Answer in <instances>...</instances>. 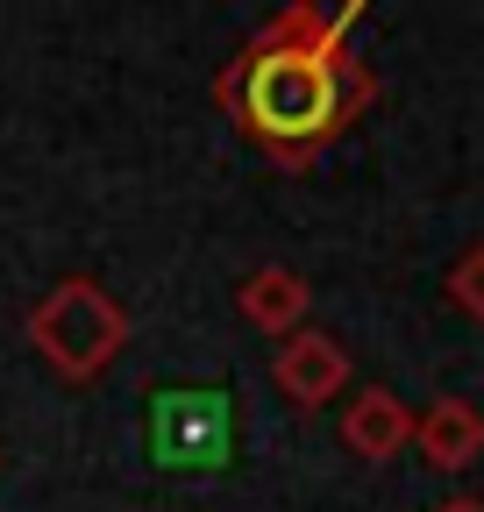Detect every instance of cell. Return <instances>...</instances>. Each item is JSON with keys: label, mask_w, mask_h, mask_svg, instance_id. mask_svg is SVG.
Here are the masks:
<instances>
[{"label": "cell", "mask_w": 484, "mask_h": 512, "mask_svg": "<svg viewBox=\"0 0 484 512\" xmlns=\"http://www.w3.org/2000/svg\"><path fill=\"white\" fill-rule=\"evenodd\" d=\"M356 15H363L356 0H342V8L292 0L221 64L214 79L221 114L278 171H314L378 100V72L349 50Z\"/></svg>", "instance_id": "obj_1"}, {"label": "cell", "mask_w": 484, "mask_h": 512, "mask_svg": "<svg viewBox=\"0 0 484 512\" xmlns=\"http://www.w3.org/2000/svg\"><path fill=\"white\" fill-rule=\"evenodd\" d=\"M22 335H29V349L65 377V384H93L121 356V342H129V313H121L93 278H57L29 306Z\"/></svg>", "instance_id": "obj_2"}, {"label": "cell", "mask_w": 484, "mask_h": 512, "mask_svg": "<svg viewBox=\"0 0 484 512\" xmlns=\"http://www.w3.org/2000/svg\"><path fill=\"white\" fill-rule=\"evenodd\" d=\"M150 441L171 470H214L228 463V399L221 392H157Z\"/></svg>", "instance_id": "obj_3"}, {"label": "cell", "mask_w": 484, "mask_h": 512, "mask_svg": "<svg viewBox=\"0 0 484 512\" xmlns=\"http://www.w3.org/2000/svg\"><path fill=\"white\" fill-rule=\"evenodd\" d=\"M271 377H278V392H285L299 413H321L328 399L349 392V349H342L335 335H321V328H299V335L278 342Z\"/></svg>", "instance_id": "obj_4"}, {"label": "cell", "mask_w": 484, "mask_h": 512, "mask_svg": "<svg viewBox=\"0 0 484 512\" xmlns=\"http://www.w3.org/2000/svg\"><path fill=\"white\" fill-rule=\"evenodd\" d=\"M307 306H314V292H307V278L292 264H257L235 285V313L250 320L257 335H299L307 328Z\"/></svg>", "instance_id": "obj_5"}, {"label": "cell", "mask_w": 484, "mask_h": 512, "mask_svg": "<svg viewBox=\"0 0 484 512\" xmlns=\"http://www.w3.org/2000/svg\"><path fill=\"white\" fill-rule=\"evenodd\" d=\"M413 441V413L399 392H385V384H371V392H356L349 413H342V448L363 463H392L399 448Z\"/></svg>", "instance_id": "obj_6"}, {"label": "cell", "mask_w": 484, "mask_h": 512, "mask_svg": "<svg viewBox=\"0 0 484 512\" xmlns=\"http://www.w3.org/2000/svg\"><path fill=\"white\" fill-rule=\"evenodd\" d=\"M413 448L428 456L435 470H470L484 456V413L470 399H435L428 413L413 420Z\"/></svg>", "instance_id": "obj_7"}, {"label": "cell", "mask_w": 484, "mask_h": 512, "mask_svg": "<svg viewBox=\"0 0 484 512\" xmlns=\"http://www.w3.org/2000/svg\"><path fill=\"white\" fill-rule=\"evenodd\" d=\"M449 306L470 313V320H484V242L463 249L456 264H449Z\"/></svg>", "instance_id": "obj_8"}, {"label": "cell", "mask_w": 484, "mask_h": 512, "mask_svg": "<svg viewBox=\"0 0 484 512\" xmlns=\"http://www.w3.org/2000/svg\"><path fill=\"white\" fill-rule=\"evenodd\" d=\"M435 512H484L477 498H449V505H435Z\"/></svg>", "instance_id": "obj_9"}]
</instances>
